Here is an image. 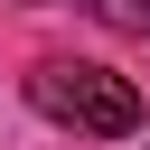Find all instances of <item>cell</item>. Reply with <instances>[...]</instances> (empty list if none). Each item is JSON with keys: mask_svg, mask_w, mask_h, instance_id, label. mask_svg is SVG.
<instances>
[{"mask_svg": "<svg viewBox=\"0 0 150 150\" xmlns=\"http://www.w3.org/2000/svg\"><path fill=\"white\" fill-rule=\"evenodd\" d=\"M28 103H38L47 122H66V131H94V141H131V131H141L131 75H112V66H94V56H47V66L28 75Z\"/></svg>", "mask_w": 150, "mask_h": 150, "instance_id": "1", "label": "cell"}, {"mask_svg": "<svg viewBox=\"0 0 150 150\" xmlns=\"http://www.w3.org/2000/svg\"><path fill=\"white\" fill-rule=\"evenodd\" d=\"M103 28H122V38H150V0H84Z\"/></svg>", "mask_w": 150, "mask_h": 150, "instance_id": "2", "label": "cell"}]
</instances>
